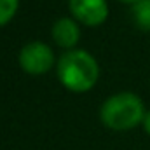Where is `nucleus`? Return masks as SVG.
Segmentation results:
<instances>
[{"mask_svg":"<svg viewBox=\"0 0 150 150\" xmlns=\"http://www.w3.org/2000/svg\"><path fill=\"white\" fill-rule=\"evenodd\" d=\"M98 72L96 59L80 49L65 52L58 61V77L61 84L75 93L89 91L98 80Z\"/></svg>","mask_w":150,"mask_h":150,"instance_id":"f257e3e1","label":"nucleus"},{"mask_svg":"<svg viewBox=\"0 0 150 150\" xmlns=\"http://www.w3.org/2000/svg\"><path fill=\"white\" fill-rule=\"evenodd\" d=\"M100 117L110 129L126 131L145 119L143 103L133 93H119L103 103Z\"/></svg>","mask_w":150,"mask_h":150,"instance_id":"f03ea898","label":"nucleus"},{"mask_svg":"<svg viewBox=\"0 0 150 150\" xmlns=\"http://www.w3.org/2000/svg\"><path fill=\"white\" fill-rule=\"evenodd\" d=\"M54 63L52 51L44 42H30L19 52V65L32 75L45 74Z\"/></svg>","mask_w":150,"mask_h":150,"instance_id":"7ed1b4c3","label":"nucleus"},{"mask_svg":"<svg viewBox=\"0 0 150 150\" xmlns=\"http://www.w3.org/2000/svg\"><path fill=\"white\" fill-rule=\"evenodd\" d=\"M68 4L72 14L89 26L101 25L108 16L107 0H70Z\"/></svg>","mask_w":150,"mask_h":150,"instance_id":"20e7f679","label":"nucleus"},{"mask_svg":"<svg viewBox=\"0 0 150 150\" xmlns=\"http://www.w3.org/2000/svg\"><path fill=\"white\" fill-rule=\"evenodd\" d=\"M52 37H54L58 45L68 49V47H74L75 44L79 42L80 32H79V26H77V23H75L74 19L61 18L52 26Z\"/></svg>","mask_w":150,"mask_h":150,"instance_id":"39448f33","label":"nucleus"},{"mask_svg":"<svg viewBox=\"0 0 150 150\" xmlns=\"http://www.w3.org/2000/svg\"><path fill=\"white\" fill-rule=\"evenodd\" d=\"M133 16L142 30H150V0H140L133 5Z\"/></svg>","mask_w":150,"mask_h":150,"instance_id":"423d86ee","label":"nucleus"},{"mask_svg":"<svg viewBox=\"0 0 150 150\" xmlns=\"http://www.w3.org/2000/svg\"><path fill=\"white\" fill-rule=\"evenodd\" d=\"M18 11V0H0V26L12 19Z\"/></svg>","mask_w":150,"mask_h":150,"instance_id":"0eeeda50","label":"nucleus"},{"mask_svg":"<svg viewBox=\"0 0 150 150\" xmlns=\"http://www.w3.org/2000/svg\"><path fill=\"white\" fill-rule=\"evenodd\" d=\"M143 127H145V131L150 134V112L145 113V119H143Z\"/></svg>","mask_w":150,"mask_h":150,"instance_id":"6e6552de","label":"nucleus"},{"mask_svg":"<svg viewBox=\"0 0 150 150\" xmlns=\"http://www.w3.org/2000/svg\"><path fill=\"white\" fill-rule=\"evenodd\" d=\"M120 2H124V4H138L140 0H120Z\"/></svg>","mask_w":150,"mask_h":150,"instance_id":"1a4fd4ad","label":"nucleus"}]
</instances>
